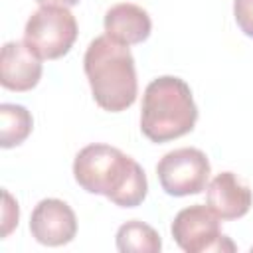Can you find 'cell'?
I'll return each instance as SVG.
<instances>
[{
    "label": "cell",
    "mask_w": 253,
    "mask_h": 253,
    "mask_svg": "<svg viewBox=\"0 0 253 253\" xmlns=\"http://www.w3.org/2000/svg\"><path fill=\"white\" fill-rule=\"evenodd\" d=\"M117 249L121 253H158L162 241L152 225L130 219L117 229Z\"/></svg>",
    "instance_id": "obj_11"
},
{
    "label": "cell",
    "mask_w": 253,
    "mask_h": 253,
    "mask_svg": "<svg viewBox=\"0 0 253 253\" xmlns=\"http://www.w3.org/2000/svg\"><path fill=\"white\" fill-rule=\"evenodd\" d=\"M233 16L239 30L253 38V0H233Z\"/></svg>",
    "instance_id": "obj_13"
},
{
    "label": "cell",
    "mask_w": 253,
    "mask_h": 253,
    "mask_svg": "<svg viewBox=\"0 0 253 253\" xmlns=\"http://www.w3.org/2000/svg\"><path fill=\"white\" fill-rule=\"evenodd\" d=\"M42 57L26 42H8L0 53V83L10 91H30L40 83Z\"/></svg>",
    "instance_id": "obj_8"
},
{
    "label": "cell",
    "mask_w": 253,
    "mask_h": 253,
    "mask_svg": "<svg viewBox=\"0 0 253 253\" xmlns=\"http://www.w3.org/2000/svg\"><path fill=\"white\" fill-rule=\"evenodd\" d=\"M75 182L89 194H101L121 208H136L148 194L142 166L109 144H87L73 160Z\"/></svg>",
    "instance_id": "obj_1"
},
{
    "label": "cell",
    "mask_w": 253,
    "mask_h": 253,
    "mask_svg": "<svg viewBox=\"0 0 253 253\" xmlns=\"http://www.w3.org/2000/svg\"><path fill=\"white\" fill-rule=\"evenodd\" d=\"M77 40V22L67 6H40L26 22L24 42L42 59H59Z\"/></svg>",
    "instance_id": "obj_4"
},
{
    "label": "cell",
    "mask_w": 253,
    "mask_h": 253,
    "mask_svg": "<svg viewBox=\"0 0 253 253\" xmlns=\"http://www.w3.org/2000/svg\"><path fill=\"white\" fill-rule=\"evenodd\" d=\"M32 237L47 247H59L73 241L77 233L75 211L57 198H45L38 202L30 217Z\"/></svg>",
    "instance_id": "obj_7"
},
{
    "label": "cell",
    "mask_w": 253,
    "mask_h": 253,
    "mask_svg": "<svg viewBox=\"0 0 253 253\" xmlns=\"http://www.w3.org/2000/svg\"><path fill=\"white\" fill-rule=\"evenodd\" d=\"M103 24L105 34L125 45L142 43L152 32V20L148 12L132 2H119L111 6Z\"/></svg>",
    "instance_id": "obj_10"
},
{
    "label": "cell",
    "mask_w": 253,
    "mask_h": 253,
    "mask_svg": "<svg viewBox=\"0 0 253 253\" xmlns=\"http://www.w3.org/2000/svg\"><path fill=\"white\" fill-rule=\"evenodd\" d=\"M38 4H42V6H47V4H53V6H75L79 0H36Z\"/></svg>",
    "instance_id": "obj_15"
},
{
    "label": "cell",
    "mask_w": 253,
    "mask_h": 253,
    "mask_svg": "<svg viewBox=\"0 0 253 253\" xmlns=\"http://www.w3.org/2000/svg\"><path fill=\"white\" fill-rule=\"evenodd\" d=\"M34 126V119L30 111L16 103L0 105V146L12 148L22 144Z\"/></svg>",
    "instance_id": "obj_12"
},
{
    "label": "cell",
    "mask_w": 253,
    "mask_h": 253,
    "mask_svg": "<svg viewBox=\"0 0 253 253\" xmlns=\"http://www.w3.org/2000/svg\"><path fill=\"white\" fill-rule=\"evenodd\" d=\"M210 170L211 166L206 152L192 146L170 150L156 164V174L162 190L168 196L176 198L204 192Z\"/></svg>",
    "instance_id": "obj_5"
},
{
    "label": "cell",
    "mask_w": 253,
    "mask_h": 253,
    "mask_svg": "<svg viewBox=\"0 0 253 253\" xmlns=\"http://www.w3.org/2000/svg\"><path fill=\"white\" fill-rule=\"evenodd\" d=\"M198 121L190 85L174 75L152 79L142 97L140 130L150 142H168L188 134Z\"/></svg>",
    "instance_id": "obj_3"
},
{
    "label": "cell",
    "mask_w": 253,
    "mask_h": 253,
    "mask_svg": "<svg viewBox=\"0 0 253 253\" xmlns=\"http://www.w3.org/2000/svg\"><path fill=\"white\" fill-rule=\"evenodd\" d=\"M172 237L186 253L235 251V245L221 233L219 217L202 204L180 210L172 221Z\"/></svg>",
    "instance_id": "obj_6"
},
{
    "label": "cell",
    "mask_w": 253,
    "mask_h": 253,
    "mask_svg": "<svg viewBox=\"0 0 253 253\" xmlns=\"http://www.w3.org/2000/svg\"><path fill=\"white\" fill-rule=\"evenodd\" d=\"M18 217H20V211H18V204L12 200V196L4 190V227H2V235L6 237L14 225H18Z\"/></svg>",
    "instance_id": "obj_14"
},
{
    "label": "cell",
    "mask_w": 253,
    "mask_h": 253,
    "mask_svg": "<svg viewBox=\"0 0 253 253\" xmlns=\"http://www.w3.org/2000/svg\"><path fill=\"white\" fill-rule=\"evenodd\" d=\"M251 188L233 172H219L206 188V206L223 221L243 217L251 208Z\"/></svg>",
    "instance_id": "obj_9"
},
{
    "label": "cell",
    "mask_w": 253,
    "mask_h": 253,
    "mask_svg": "<svg viewBox=\"0 0 253 253\" xmlns=\"http://www.w3.org/2000/svg\"><path fill=\"white\" fill-rule=\"evenodd\" d=\"M83 69L93 99L101 109L121 113L134 103L138 81L128 45L107 34L95 38L85 51Z\"/></svg>",
    "instance_id": "obj_2"
}]
</instances>
